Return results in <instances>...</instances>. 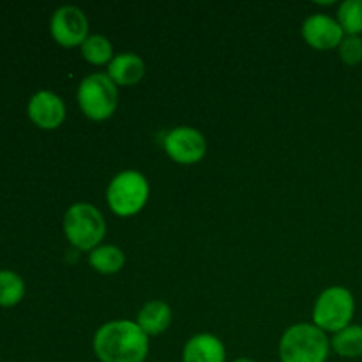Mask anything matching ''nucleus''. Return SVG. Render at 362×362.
Here are the masks:
<instances>
[{
  "mask_svg": "<svg viewBox=\"0 0 362 362\" xmlns=\"http://www.w3.org/2000/svg\"><path fill=\"white\" fill-rule=\"evenodd\" d=\"M76 99L78 106L87 119L103 122L115 113L119 105V90L108 74L95 73L81 81Z\"/></svg>",
  "mask_w": 362,
  "mask_h": 362,
  "instance_id": "obj_4",
  "label": "nucleus"
},
{
  "mask_svg": "<svg viewBox=\"0 0 362 362\" xmlns=\"http://www.w3.org/2000/svg\"><path fill=\"white\" fill-rule=\"evenodd\" d=\"M108 74L112 81L120 87H131L140 83L145 76V62L136 53H119L108 64Z\"/></svg>",
  "mask_w": 362,
  "mask_h": 362,
  "instance_id": "obj_12",
  "label": "nucleus"
},
{
  "mask_svg": "<svg viewBox=\"0 0 362 362\" xmlns=\"http://www.w3.org/2000/svg\"><path fill=\"white\" fill-rule=\"evenodd\" d=\"M331 349L345 359L362 357V325H349L331 338Z\"/></svg>",
  "mask_w": 362,
  "mask_h": 362,
  "instance_id": "obj_15",
  "label": "nucleus"
},
{
  "mask_svg": "<svg viewBox=\"0 0 362 362\" xmlns=\"http://www.w3.org/2000/svg\"><path fill=\"white\" fill-rule=\"evenodd\" d=\"M165 151L170 159L179 165H194L207 152V141L200 131L193 127H173L165 136Z\"/></svg>",
  "mask_w": 362,
  "mask_h": 362,
  "instance_id": "obj_8",
  "label": "nucleus"
},
{
  "mask_svg": "<svg viewBox=\"0 0 362 362\" xmlns=\"http://www.w3.org/2000/svg\"><path fill=\"white\" fill-rule=\"evenodd\" d=\"M64 233L80 251H92L106 235V221L90 204H74L64 216Z\"/></svg>",
  "mask_w": 362,
  "mask_h": 362,
  "instance_id": "obj_3",
  "label": "nucleus"
},
{
  "mask_svg": "<svg viewBox=\"0 0 362 362\" xmlns=\"http://www.w3.org/2000/svg\"><path fill=\"white\" fill-rule=\"evenodd\" d=\"M28 117L41 129H57L66 119V105L55 92L41 90L28 101Z\"/></svg>",
  "mask_w": 362,
  "mask_h": 362,
  "instance_id": "obj_10",
  "label": "nucleus"
},
{
  "mask_svg": "<svg viewBox=\"0 0 362 362\" xmlns=\"http://www.w3.org/2000/svg\"><path fill=\"white\" fill-rule=\"evenodd\" d=\"M182 362H226V349L214 334H197L186 343Z\"/></svg>",
  "mask_w": 362,
  "mask_h": 362,
  "instance_id": "obj_11",
  "label": "nucleus"
},
{
  "mask_svg": "<svg viewBox=\"0 0 362 362\" xmlns=\"http://www.w3.org/2000/svg\"><path fill=\"white\" fill-rule=\"evenodd\" d=\"M338 52L346 66H357L362 62V37L361 35H345Z\"/></svg>",
  "mask_w": 362,
  "mask_h": 362,
  "instance_id": "obj_19",
  "label": "nucleus"
},
{
  "mask_svg": "<svg viewBox=\"0 0 362 362\" xmlns=\"http://www.w3.org/2000/svg\"><path fill=\"white\" fill-rule=\"evenodd\" d=\"M338 21L345 35H362V0H345L339 4Z\"/></svg>",
  "mask_w": 362,
  "mask_h": 362,
  "instance_id": "obj_18",
  "label": "nucleus"
},
{
  "mask_svg": "<svg viewBox=\"0 0 362 362\" xmlns=\"http://www.w3.org/2000/svg\"><path fill=\"white\" fill-rule=\"evenodd\" d=\"M25 296V283L16 272L0 271V306H16Z\"/></svg>",
  "mask_w": 362,
  "mask_h": 362,
  "instance_id": "obj_17",
  "label": "nucleus"
},
{
  "mask_svg": "<svg viewBox=\"0 0 362 362\" xmlns=\"http://www.w3.org/2000/svg\"><path fill=\"white\" fill-rule=\"evenodd\" d=\"M81 48V57L92 66H105L113 60V46L105 35H88Z\"/></svg>",
  "mask_w": 362,
  "mask_h": 362,
  "instance_id": "obj_16",
  "label": "nucleus"
},
{
  "mask_svg": "<svg viewBox=\"0 0 362 362\" xmlns=\"http://www.w3.org/2000/svg\"><path fill=\"white\" fill-rule=\"evenodd\" d=\"M136 324L147 336H158L172 324V308L163 300H151L140 310Z\"/></svg>",
  "mask_w": 362,
  "mask_h": 362,
  "instance_id": "obj_13",
  "label": "nucleus"
},
{
  "mask_svg": "<svg viewBox=\"0 0 362 362\" xmlns=\"http://www.w3.org/2000/svg\"><path fill=\"white\" fill-rule=\"evenodd\" d=\"M356 313L354 293L345 286H331L318 296L313 310V324L324 332H339L352 325Z\"/></svg>",
  "mask_w": 362,
  "mask_h": 362,
  "instance_id": "obj_5",
  "label": "nucleus"
},
{
  "mask_svg": "<svg viewBox=\"0 0 362 362\" xmlns=\"http://www.w3.org/2000/svg\"><path fill=\"white\" fill-rule=\"evenodd\" d=\"M329 352L331 339L315 324L292 325L279 341L281 362H327Z\"/></svg>",
  "mask_w": 362,
  "mask_h": 362,
  "instance_id": "obj_2",
  "label": "nucleus"
},
{
  "mask_svg": "<svg viewBox=\"0 0 362 362\" xmlns=\"http://www.w3.org/2000/svg\"><path fill=\"white\" fill-rule=\"evenodd\" d=\"M233 362H255L253 359H247V357H240V359H235Z\"/></svg>",
  "mask_w": 362,
  "mask_h": 362,
  "instance_id": "obj_20",
  "label": "nucleus"
},
{
  "mask_svg": "<svg viewBox=\"0 0 362 362\" xmlns=\"http://www.w3.org/2000/svg\"><path fill=\"white\" fill-rule=\"evenodd\" d=\"M49 32L57 45L64 48H76L88 37V20L80 7L64 6L53 13Z\"/></svg>",
  "mask_w": 362,
  "mask_h": 362,
  "instance_id": "obj_7",
  "label": "nucleus"
},
{
  "mask_svg": "<svg viewBox=\"0 0 362 362\" xmlns=\"http://www.w3.org/2000/svg\"><path fill=\"white\" fill-rule=\"evenodd\" d=\"M88 264L99 274H117L126 265V255L120 247L112 246V244L98 246L88 255Z\"/></svg>",
  "mask_w": 362,
  "mask_h": 362,
  "instance_id": "obj_14",
  "label": "nucleus"
},
{
  "mask_svg": "<svg viewBox=\"0 0 362 362\" xmlns=\"http://www.w3.org/2000/svg\"><path fill=\"white\" fill-rule=\"evenodd\" d=\"M92 349L99 362H145L148 336L136 322L113 320L98 329Z\"/></svg>",
  "mask_w": 362,
  "mask_h": 362,
  "instance_id": "obj_1",
  "label": "nucleus"
},
{
  "mask_svg": "<svg viewBox=\"0 0 362 362\" xmlns=\"http://www.w3.org/2000/svg\"><path fill=\"white\" fill-rule=\"evenodd\" d=\"M303 37L315 49H334L339 48L345 39V32L334 18L327 14H313L304 20Z\"/></svg>",
  "mask_w": 362,
  "mask_h": 362,
  "instance_id": "obj_9",
  "label": "nucleus"
},
{
  "mask_svg": "<svg viewBox=\"0 0 362 362\" xmlns=\"http://www.w3.org/2000/svg\"><path fill=\"white\" fill-rule=\"evenodd\" d=\"M148 182L136 170H126L110 182L106 200L110 209L120 218L136 216L148 200Z\"/></svg>",
  "mask_w": 362,
  "mask_h": 362,
  "instance_id": "obj_6",
  "label": "nucleus"
}]
</instances>
